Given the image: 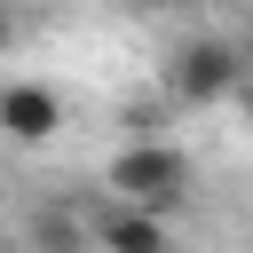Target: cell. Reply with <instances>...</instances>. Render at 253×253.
Here are the masks:
<instances>
[{
	"label": "cell",
	"instance_id": "cell-1",
	"mask_svg": "<svg viewBox=\"0 0 253 253\" xmlns=\"http://www.w3.org/2000/svg\"><path fill=\"white\" fill-rule=\"evenodd\" d=\"M190 190H198V166H190L182 142L142 134V142H126V150L111 158V198H126V206L174 213V206H190Z\"/></svg>",
	"mask_w": 253,
	"mask_h": 253
},
{
	"label": "cell",
	"instance_id": "cell-2",
	"mask_svg": "<svg viewBox=\"0 0 253 253\" xmlns=\"http://www.w3.org/2000/svg\"><path fill=\"white\" fill-rule=\"evenodd\" d=\"M245 87V47H229V40H182L174 55H166V95L174 103H221V95H237Z\"/></svg>",
	"mask_w": 253,
	"mask_h": 253
},
{
	"label": "cell",
	"instance_id": "cell-3",
	"mask_svg": "<svg viewBox=\"0 0 253 253\" xmlns=\"http://www.w3.org/2000/svg\"><path fill=\"white\" fill-rule=\"evenodd\" d=\"M55 126H63V95H55V87H40V79L0 87V134H8V142L32 150V142H47Z\"/></svg>",
	"mask_w": 253,
	"mask_h": 253
},
{
	"label": "cell",
	"instance_id": "cell-4",
	"mask_svg": "<svg viewBox=\"0 0 253 253\" xmlns=\"http://www.w3.org/2000/svg\"><path fill=\"white\" fill-rule=\"evenodd\" d=\"M95 245H103V253H174V229H166V213L111 198V213L95 221Z\"/></svg>",
	"mask_w": 253,
	"mask_h": 253
},
{
	"label": "cell",
	"instance_id": "cell-5",
	"mask_svg": "<svg viewBox=\"0 0 253 253\" xmlns=\"http://www.w3.org/2000/svg\"><path fill=\"white\" fill-rule=\"evenodd\" d=\"M0 47H8V8H0Z\"/></svg>",
	"mask_w": 253,
	"mask_h": 253
},
{
	"label": "cell",
	"instance_id": "cell-6",
	"mask_svg": "<svg viewBox=\"0 0 253 253\" xmlns=\"http://www.w3.org/2000/svg\"><path fill=\"white\" fill-rule=\"evenodd\" d=\"M245 71H253V40H245Z\"/></svg>",
	"mask_w": 253,
	"mask_h": 253
}]
</instances>
